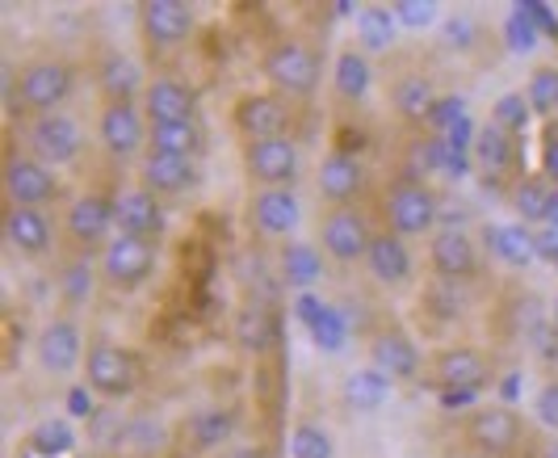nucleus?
Segmentation results:
<instances>
[{
  "instance_id": "33",
  "label": "nucleus",
  "mask_w": 558,
  "mask_h": 458,
  "mask_svg": "<svg viewBox=\"0 0 558 458\" xmlns=\"http://www.w3.org/2000/svg\"><path fill=\"white\" fill-rule=\"evenodd\" d=\"M387 396H391V378L378 371V366L353 371L344 378V387H340V400H344V408H353V412H374V408H383Z\"/></svg>"
},
{
  "instance_id": "44",
  "label": "nucleus",
  "mask_w": 558,
  "mask_h": 458,
  "mask_svg": "<svg viewBox=\"0 0 558 458\" xmlns=\"http://www.w3.org/2000/svg\"><path fill=\"white\" fill-rule=\"evenodd\" d=\"M34 446H43V455H59L63 446H72V430L59 425V421H47L43 430L34 433Z\"/></svg>"
},
{
  "instance_id": "16",
  "label": "nucleus",
  "mask_w": 558,
  "mask_h": 458,
  "mask_svg": "<svg viewBox=\"0 0 558 458\" xmlns=\"http://www.w3.org/2000/svg\"><path fill=\"white\" fill-rule=\"evenodd\" d=\"M206 181L202 160H185V156H165V152H147L140 160V185L160 202H177L194 194Z\"/></svg>"
},
{
  "instance_id": "21",
  "label": "nucleus",
  "mask_w": 558,
  "mask_h": 458,
  "mask_svg": "<svg viewBox=\"0 0 558 458\" xmlns=\"http://www.w3.org/2000/svg\"><path fill=\"white\" fill-rule=\"evenodd\" d=\"M113 228L122 236H140V240H160L168 228L165 202L147 194L143 185H122L113 190Z\"/></svg>"
},
{
  "instance_id": "25",
  "label": "nucleus",
  "mask_w": 558,
  "mask_h": 458,
  "mask_svg": "<svg viewBox=\"0 0 558 458\" xmlns=\"http://www.w3.org/2000/svg\"><path fill=\"white\" fill-rule=\"evenodd\" d=\"M4 240L22 253V257L38 261L51 253L56 244V224L47 210H34V206H4Z\"/></svg>"
},
{
  "instance_id": "4",
  "label": "nucleus",
  "mask_w": 558,
  "mask_h": 458,
  "mask_svg": "<svg viewBox=\"0 0 558 458\" xmlns=\"http://www.w3.org/2000/svg\"><path fill=\"white\" fill-rule=\"evenodd\" d=\"M374 240V224L362 206H324L315 224V249L332 265H365Z\"/></svg>"
},
{
  "instance_id": "18",
  "label": "nucleus",
  "mask_w": 558,
  "mask_h": 458,
  "mask_svg": "<svg viewBox=\"0 0 558 458\" xmlns=\"http://www.w3.org/2000/svg\"><path fill=\"white\" fill-rule=\"evenodd\" d=\"M299 140L281 135V140H260V144H244V172L256 181V190H278L299 177Z\"/></svg>"
},
{
  "instance_id": "7",
  "label": "nucleus",
  "mask_w": 558,
  "mask_h": 458,
  "mask_svg": "<svg viewBox=\"0 0 558 458\" xmlns=\"http://www.w3.org/2000/svg\"><path fill=\"white\" fill-rule=\"evenodd\" d=\"M26 147L29 156H38L43 165L51 169H68L76 165L84 152V126L81 118H72L68 110H56V114H38L26 122Z\"/></svg>"
},
{
  "instance_id": "6",
  "label": "nucleus",
  "mask_w": 558,
  "mask_h": 458,
  "mask_svg": "<svg viewBox=\"0 0 558 458\" xmlns=\"http://www.w3.org/2000/svg\"><path fill=\"white\" fill-rule=\"evenodd\" d=\"M84 383L101 400H126L140 387V362L126 345L97 337L84 353Z\"/></svg>"
},
{
  "instance_id": "48",
  "label": "nucleus",
  "mask_w": 558,
  "mask_h": 458,
  "mask_svg": "<svg viewBox=\"0 0 558 458\" xmlns=\"http://www.w3.org/2000/svg\"><path fill=\"white\" fill-rule=\"evenodd\" d=\"M550 228H558V190H555V206H550V219H546Z\"/></svg>"
},
{
  "instance_id": "26",
  "label": "nucleus",
  "mask_w": 558,
  "mask_h": 458,
  "mask_svg": "<svg viewBox=\"0 0 558 458\" xmlns=\"http://www.w3.org/2000/svg\"><path fill=\"white\" fill-rule=\"evenodd\" d=\"M365 269L383 287H403L412 278V249H408V240L387 228H374L369 253H365Z\"/></svg>"
},
{
  "instance_id": "42",
  "label": "nucleus",
  "mask_w": 558,
  "mask_h": 458,
  "mask_svg": "<svg viewBox=\"0 0 558 458\" xmlns=\"http://www.w3.org/2000/svg\"><path fill=\"white\" fill-rule=\"evenodd\" d=\"M533 421L550 433V437H558V378H546L537 387V396H533Z\"/></svg>"
},
{
  "instance_id": "50",
  "label": "nucleus",
  "mask_w": 558,
  "mask_h": 458,
  "mask_svg": "<svg viewBox=\"0 0 558 458\" xmlns=\"http://www.w3.org/2000/svg\"><path fill=\"white\" fill-rule=\"evenodd\" d=\"M555 324H558V315H555Z\"/></svg>"
},
{
  "instance_id": "9",
  "label": "nucleus",
  "mask_w": 558,
  "mask_h": 458,
  "mask_svg": "<svg viewBox=\"0 0 558 458\" xmlns=\"http://www.w3.org/2000/svg\"><path fill=\"white\" fill-rule=\"evenodd\" d=\"M147 131L151 122L140 101H101L97 110V135L113 160H143L147 156Z\"/></svg>"
},
{
  "instance_id": "49",
  "label": "nucleus",
  "mask_w": 558,
  "mask_h": 458,
  "mask_svg": "<svg viewBox=\"0 0 558 458\" xmlns=\"http://www.w3.org/2000/svg\"><path fill=\"white\" fill-rule=\"evenodd\" d=\"M231 458H256V455H252V450H240V455H231Z\"/></svg>"
},
{
  "instance_id": "41",
  "label": "nucleus",
  "mask_w": 558,
  "mask_h": 458,
  "mask_svg": "<svg viewBox=\"0 0 558 458\" xmlns=\"http://www.w3.org/2000/svg\"><path fill=\"white\" fill-rule=\"evenodd\" d=\"M530 101L525 97H517V93H508V97H500L496 101V110H492V122L496 126H504L508 135H521L525 131V122H530Z\"/></svg>"
},
{
  "instance_id": "38",
  "label": "nucleus",
  "mask_w": 558,
  "mask_h": 458,
  "mask_svg": "<svg viewBox=\"0 0 558 458\" xmlns=\"http://www.w3.org/2000/svg\"><path fill=\"white\" fill-rule=\"evenodd\" d=\"M332 455L336 446L332 437H328V430H319L311 421L294 425V433H290V458H332Z\"/></svg>"
},
{
  "instance_id": "32",
  "label": "nucleus",
  "mask_w": 558,
  "mask_h": 458,
  "mask_svg": "<svg viewBox=\"0 0 558 458\" xmlns=\"http://www.w3.org/2000/svg\"><path fill=\"white\" fill-rule=\"evenodd\" d=\"M332 88L344 106L365 101L369 88H374V63H369V56L365 51H340L332 68Z\"/></svg>"
},
{
  "instance_id": "14",
  "label": "nucleus",
  "mask_w": 558,
  "mask_h": 458,
  "mask_svg": "<svg viewBox=\"0 0 558 458\" xmlns=\"http://www.w3.org/2000/svg\"><path fill=\"white\" fill-rule=\"evenodd\" d=\"M113 194L106 190H84L68 202V215H63V236L76 244V249H106L113 236Z\"/></svg>"
},
{
  "instance_id": "27",
  "label": "nucleus",
  "mask_w": 558,
  "mask_h": 458,
  "mask_svg": "<svg viewBox=\"0 0 558 458\" xmlns=\"http://www.w3.org/2000/svg\"><path fill=\"white\" fill-rule=\"evenodd\" d=\"M471 165L483 181H508L517 172V135H508L504 126L487 122L471 144Z\"/></svg>"
},
{
  "instance_id": "22",
  "label": "nucleus",
  "mask_w": 558,
  "mask_h": 458,
  "mask_svg": "<svg viewBox=\"0 0 558 458\" xmlns=\"http://www.w3.org/2000/svg\"><path fill=\"white\" fill-rule=\"evenodd\" d=\"M428 265L446 282H466V278H478V269H483V249L466 231H437L428 240Z\"/></svg>"
},
{
  "instance_id": "47",
  "label": "nucleus",
  "mask_w": 558,
  "mask_h": 458,
  "mask_svg": "<svg viewBox=\"0 0 558 458\" xmlns=\"http://www.w3.org/2000/svg\"><path fill=\"white\" fill-rule=\"evenodd\" d=\"M537 458H558V437H550V442L537 450Z\"/></svg>"
},
{
  "instance_id": "31",
  "label": "nucleus",
  "mask_w": 558,
  "mask_h": 458,
  "mask_svg": "<svg viewBox=\"0 0 558 458\" xmlns=\"http://www.w3.org/2000/svg\"><path fill=\"white\" fill-rule=\"evenodd\" d=\"M555 181L546 177V172H525L517 185H512V210H517V219L525 224V228H546V219H550V206H555Z\"/></svg>"
},
{
  "instance_id": "24",
  "label": "nucleus",
  "mask_w": 558,
  "mask_h": 458,
  "mask_svg": "<svg viewBox=\"0 0 558 458\" xmlns=\"http://www.w3.org/2000/svg\"><path fill=\"white\" fill-rule=\"evenodd\" d=\"M147 72H143V63L135 56H126V51H101L97 59V93H101V101H143V93H147Z\"/></svg>"
},
{
  "instance_id": "8",
  "label": "nucleus",
  "mask_w": 558,
  "mask_h": 458,
  "mask_svg": "<svg viewBox=\"0 0 558 458\" xmlns=\"http://www.w3.org/2000/svg\"><path fill=\"white\" fill-rule=\"evenodd\" d=\"M160 265V249L156 240H140V236H122L113 231L110 244L101 249V278L113 290H140Z\"/></svg>"
},
{
  "instance_id": "34",
  "label": "nucleus",
  "mask_w": 558,
  "mask_h": 458,
  "mask_svg": "<svg viewBox=\"0 0 558 458\" xmlns=\"http://www.w3.org/2000/svg\"><path fill=\"white\" fill-rule=\"evenodd\" d=\"M235 425H240V417L231 408H202V412H194L185 421V437H190V446H197V450H210V446L231 442Z\"/></svg>"
},
{
  "instance_id": "17",
  "label": "nucleus",
  "mask_w": 558,
  "mask_h": 458,
  "mask_svg": "<svg viewBox=\"0 0 558 458\" xmlns=\"http://www.w3.org/2000/svg\"><path fill=\"white\" fill-rule=\"evenodd\" d=\"M248 224L260 240H290L303 228V198L290 185L256 190L248 198Z\"/></svg>"
},
{
  "instance_id": "39",
  "label": "nucleus",
  "mask_w": 558,
  "mask_h": 458,
  "mask_svg": "<svg viewBox=\"0 0 558 458\" xmlns=\"http://www.w3.org/2000/svg\"><path fill=\"white\" fill-rule=\"evenodd\" d=\"M235 337L244 349H265L269 337H274V315L260 312V308H244L235 315Z\"/></svg>"
},
{
  "instance_id": "36",
  "label": "nucleus",
  "mask_w": 558,
  "mask_h": 458,
  "mask_svg": "<svg viewBox=\"0 0 558 458\" xmlns=\"http://www.w3.org/2000/svg\"><path fill=\"white\" fill-rule=\"evenodd\" d=\"M319 274H324V253H319L315 244L290 240V244L281 249V278H286L290 287H311V282H319Z\"/></svg>"
},
{
  "instance_id": "20",
  "label": "nucleus",
  "mask_w": 558,
  "mask_h": 458,
  "mask_svg": "<svg viewBox=\"0 0 558 458\" xmlns=\"http://www.w3.org/2000/svg\"><path fill=\"white\" fill-rule=\"evenodd\" d=\"M140 29L151 47L168 51V47L190 43V34L197 29V13L194 4H185V0H143Z\"/></svg>"
},
{
  "instance_id": "3",
  "label": "nucleus",
  "mask_w": 558,
  "mask_h": 458,
  "mask_svg": "<svg viewBox=\"0 0 558 458\" xmlns=\"http://www.w3.org/2000/svg\"><path fill=\"white\" fill-rule=\"evenodd\" d=\"M441 219V202L437 194L416 181V177H399L383 190V202H378V224L403 240H420V236H433Z\"/></svg>"
},
{
  "instance_id": "45",
  "label": "nucleus",
  "mask_w": 558,
  "mask_h": 458,
  "mask_svg": "<svg viewBox=\"0 0 558 458\" xmlns=\"http://www.w3.org/2000/svg\"><path fill=\"white\" fill-rule=\"evenodd\" d=\"M88 269L84 265H72V269H63V299L68 303H84L88 299Z\"/></svg>"
},
{
  "instance_id": "30",
  "label": "nucleus",
  "mask_w": 558,
  "mask_h": 458,
  "mask_svg": "<svg viewBox=\"0 0 558 458\" xmlns=\"http://www.w3.org/2000/svg\"><path fill=\"white\" fill-rule=\"evenodd\" d=\"M391 106L399 118L424 122V118H433V110L441 106V97H437L433 76H424V72H403V76H395V85H391Z\"/></svg>"
},
{
  "instance_id": "28",
  "label": "nucleus",
  "mask_w": 558,
  "mask_h": 458,
  "mask_svg": "<svg viewBox=\"0 0 558 458\" xmlns=\"http://www.w3.org/2000/svg\"><path fill=\"white\" fill-rule=\"evenodd\" d=\"M483 253L508 265V269H530L537 261V231L525 224H487L483 228Z\"/></svg>"
},
{
  "instance_id": "1",
  "label": "nucleus",
  "mask_w": 558,
  "mask_h": 458,
  "mask_svg": "<svg viewBox=\"0 0 558 458\" xmlns=\"http://www.w3.org/2000/svg\"><path fill=\"white\" fill-rule=\"evenodd\" d=\"M76 81H81V72H76L68 59L34 56L17 68L9 93H13V106H17L22 114L38 118V114L63 110V106L72 101V93H76Z\"/></svg>"
},
{
  "instance_id": "29",
  "label": "nucleus",
  "mask_w": 558,
  "mask_h": 458,
  "mask_svg": "<svg viewBox=\"0 0 558 458\" xmlns=\"http://www.w3.org/2000/svg\"><path fill=\"white\" fill-rule=\"evenodd\" d=\"M206 122H151L147 131V152H165V156H185V160H202L206 156Z\"/></svg>"
},
{
  "instance_id": "43",
  "label": "nucleus",
  "mask_w": 558,
  "mask_h": 458,
  "mask_svg": "<svg viewBox=\"0 0 558 458\" xmlns=\"http://www.w3.org/2000/svg\"><path fill=\"white\" fill-rule=\"evenodd\" d=\"M475 34H478V22L471 17V13H458V17H449V22H446L449 47H458V51H471Z\"/></svg>"
},
{
  "instance_id": "12",
  "label": "nucleus",
  "mask_w": 558,
  "mask_h": 458,
  "mask_svg": "<svg viewBox=\"0 0 558 458\" xmlns=\"http://www.w3.org/2000/svg\"><path fill=\"white\" fill-rule=\"evenodd\" d=\"M84 333L72 315H56L38 328V341H34V362L38 371L51 374V378H68L72 371H84Z\"/></svg>"
},
{
  "instance_id": "11",
  "label": "nucleus",
  "mask_w": 558,
  "mask_h": 458,
  "mask_svg": "<svg viewBox=\"0 0 558 458\" xmlns=\"http://www.w3.org/2000/svg\"><path fill=\"white\" fill-rule=\"evenodd\" d=\"M231 126L244 144H260V140H281L294 131V110L281 93H248L231 106Z\"/></svg>"
},
{
  "instance_id": "23",
  "label": "nucleus",
  "mask_w": 558,
  "mask_h": 458,
  "mask_svg": "<svg viewBox=\"0 0 558 458\" xmlns=\"http://www.w3.org/2000/svg\"><path fill=\"white\" fill-rule=\"evenodd\" d=\"M140 106L147 122H190V118H197V93L190 88V81L160 72L147 81Z\"/></svg>"
},
{
  "instance_id": "5",
  "label": "nucleus",
  "mask_w": 558,
  "mask_h": 458,
  "mask_svg": "<svg viewBox=\"0 0 558 458\" xmlns=\"http://www.w3.org/2000/svg\"><path fill=\"white\" fill-rule=\"evenodd\" d=\"M492 378H496V366L478 345H449V349H437L428 362V383L453 400H471Z\"/></svg>"
},
{
  "instance_id": "40",
  "label": "nucleus",
  "mask_w": 558,
  "mask_h": 458,
  "mask_svg": "<svg viewBox=\"0 0 558 458\" xmlns=\"http://www.w3.org/2000/svg\"><path fill=\"white\" fill-rule=\"evenodd\" d=\"M391 13L403 29H424L441 17V4L437 0H395Z\"/></svg>"
},
{
  "instance_id": "10",
  "label": "nucleus",
  "mask_w": 558,
  "mask_h": 458,
  "mask_svg": "<svg viewBox=\"0 0 558 458\" xmlns=\"http://www.w3.org/2000/svg\"><path fill=\"white\" fill-rule=\"evenodd\" d=\"M59 198V172L51 165H43L29 152H9L4 160V206H34L47 210Z\"/></svg>"
},
{
  "instance_id": "19",
  "label": "nucleus",
  "mask_w": 558,
  "mask_h": 458,
  "mask_svg": "<svg viewBox=\"0 0 558 458\" xmlns=\"http://www.w3.org/2000/svg\"><path fill=\"white\" fill-rule=\"evenodd\" d=\"M365 349H369V366H378L387 378H416L424 371V353L403 324H378L365 337Z\"/></svg>"
},
{
  "instance_id": "13",
  "label": "nucleus",
  "mask_w": 558,
  "mask_h": 458,
  "mask_svg": "<svg viewBox=\"0 0 558 458\" xmlns=\"http://www.w3.org/2000/svg\"><path fill=\"white\" fill-rule=\"evenodd\" d=\"M466 442L478 455H512L525 442V421L512 403H483L466 417Z\"/></svg>"
},
{
  "instance_id": "35",
  "label": "nucleus",
  "mask_w": 558,
  "mask_h": 458,
  "mask_svg": "<svg viewBox=\"0 0 558 458\" xmlns=\"http://www.w3.org/2000/svg\"><path fill=\"white\" fill-rule=\"evenodd\" d=\"M395 29H399V22H395L391 4H362L357 9V43H362V51H369V56L391 51Z\"/></svg>"
},
{
  "instance_id": "2",
  "label": "nucleus",
  "mask_w": 558,
  "mask_h": 458,
  "mask_svg": "<svg viewBox=\"0 0 558 458\" xmlns=\"http://www.w3.org/2000/svg\"><path fill=\"white\" fill-rule=\"evenodd\" d=\"M260 76L281 97L307 101L324 85V56H319V47H311L307 38H278L260 56Z\"/></svg>"
},
{
  "instance_id": "37",
  "label": "nucleus",
  "mask_w": 558,
  "mask_h": 458,
  "mask_svg": "<svg viewBox=\"0 0 558 458\" xmlns=\"http://www.w3.org/2000/svg\"><path fill=\"white\" fill-rule=\"evenodd\" d=\"M525 101H530V110L537 118L558 114V68H555V63L533 68L530 88H525Z\"/></svg>"
},
{
  "instance_id": "46",
  "label": "nucleus",
  "mask_w": 558,
  "mask_h": 458,
  "mask_svg": "<svg viewBox=\"0 0 558 458\" xmlns=\"http://www.w3.org/2000/svg\"><path fill=\"white\" fill-rule=\"evenodd\" d=\"M542 172L558 185V126L542 131Z\"/></svg>"
},
{
  "instance_id": "15",
  "label": "nucleus",
  "mask_w": 558,
  "mask_h": 458,
  "mask_svg": "<svg viewBox=\"0 0 558 458\" xmlns=\"http://www.w3.org/2000/svg\"><path fill=\"white\" fill-rule=\"evenodd\" d=\"M315 190L324 206H357L362 194L369 190V172H365L362 156L332 147L319 165H315Z\"/></svg>"
}]
</instances>
